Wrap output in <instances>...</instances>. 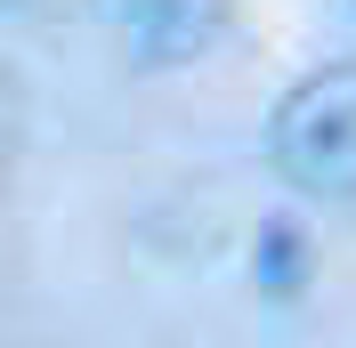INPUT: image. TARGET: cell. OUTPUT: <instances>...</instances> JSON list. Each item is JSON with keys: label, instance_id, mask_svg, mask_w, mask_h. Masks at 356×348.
I'll list each match as a JSON object with an SVG mask.
<instances>
[{"label": "cell", "instance_id": "2", "mask_svg": "<svg viewBox=\"0 0 356 348\" xmlns=\"http://www.w3.org/2000/svg\"><path fill=\"white\" fill-rule=\"evenodd\" d=\"M138 65H195L227 41V0H89Z\"/></svg>", "mask_w": 356, "mask_h": 348}, {"label": "cell", "instance_id": "4", "mask_svg": "<svg viewBox=\"0 0 356 348\" xmlns=\"http://www.w3.org/2000/svg\"><path fill=\"white\" fill-rule=\"evenodd\" d=\"M348 8H356V0H348Z\"/></svg>", "mask_w": 356, "mask_h": 348}, {"label": "cell", "instance_id": "3", "mask_svg": "<svg viewBox=\"0 0 356 348\" xmlns=\"http://www.w3.org/2000/svg\"><path fill=\"white\" fill-rule=\"evenodd\" d=\"M251 267H259V292H275V300L300 292V283H308V243H300V227H291V219H267Z\"/></svg>", "mask_w": 356, "mask_h": 348}, {"label": "cell", "instance_id": "1", "mask_svg": "<svg viewBox=\"0 0 356 348\" xmlns=\"http://www.w3.org/2000/svg\"><path fill=\"white\" fill-rule=\"evenodd\" d=\"M267 162L316 203H356V65H324L275 97Z\"/></svg>", "mask_w": 356, "mask_h": 348}]
</instances>
